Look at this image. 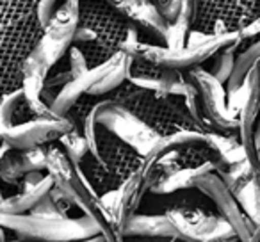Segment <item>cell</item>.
I'll return each instance as SVG.
<instances>
[{"mask_svg":"<svg viewBox=\"0 0 260 242\" xmlns=\"http://www.w3.org/2000/svg\"><path fill=\"white\" fill-rule=\"evenodd\" d=\"M70 128H73V125L66 116H34L32 119H29L25 123L9 128L4 134V139L9 143L11 148L27 150L57 141Z\"/></svg>","mask_w":260,"mask_h":242,"instance_id":"7c38bea8","label":"cell"},{"mask_svg":"<svg viewBox=\"0 0 260 242\" xmlns=\"http://www.w3.org/2000/svg\"><path fill=\"white\" fill-rule=\"evenodd\" d=\"M194 189L202 192L203 196H207L216 205L217 212L234 226L239 240H251L253 231H255V224L244 214V210L241 209L235 196L224 185V182L216 173V169L200 175L194 180Z\"/></svg>","mask_w":260,"mask_h":242,"instance_id":"30bf717a","label":"cell"},{"mask_svg":"<svg viewBox=\"0 0 260 242\" xmlns=\"http://www.w3.org/2000/svg\"><path fill=\"white\" fill-rule=\"evenodd\" d=\"M107 2L141 30L146 43H164L170 23L153 4V0H107Z\"/></svg>","mask_w":260,"mask_h":242,"instance_id":"4fadbf2b","label":"cell"},{"mask_svg":"<svg viewBox=\"0 0 260 242\" xmlns=\"http://www.w3.org/2000/svg\"><path fill=\"white\" fill-rule=\"evenodd\" d=\"M237 43L226 45V47L219 48L216 54H212L205 62L202 64V68H205L212 77H216L219 82L226 84L230 79L232 72L235 66V55H237Z\"/></svg>","mask_w":260,"mask_h":242,"instance_id":"2e32d148","label":"cell"},{"mask_svg":"<svg viewBox=\"0 0 260 242\" xmlns=\"http://www.w3.org/2000/svg\"><path fill=\"white\" fill-rule=\"evenodd\" d=\"M40 0H0V94L22 87V68L45 29Z\"/></svg>","mask_w":260,"mask_h":242,"instance_id":"7a4b0ae2","label":"cell"},{"mask_svg":"<svg viewBox=\"0 0 260 242\" xmlns=\"http://www.w3.org/2000/svg\"><path fill=\"white\" fill-rule=\"evenodd\" d=\"M123 237H141V238H160V240H177L173 224L170 223L166 214H138L126 221L121 231Z\"/></svg>","mask_w":260,"mask_h":242,"instance_id":"9a60e30c","label":"cell"},{"mask_svg":"<svg viewBox=\"0 0 260 242\" xmlns=\"http://www.w3.org/2000/svg\"><path fill=\"white\" fill-rule=\"evenodd\" d=\"M25 173L27 171L25 166H23L20 150L9 148L4 155L0 157V180H2V184L18 187V184L25 177Z\"/></svg>","mask_w":260,"mask_h":242,"instance_id":"ac0fdd59","label":"cell"},{"mask_svg":"<svg viewBox=\"0 0 260 242\" xmlns=\"http://www.w3.org/2000/svg\"><path fill=\"white\" fill-rule=\"evenodd\" d=\"M173 224L177 240L185 242H223L239 240L234 226L219 212L196 203H175L166 210Z\"/></svg>","mask_w":260,"mask_h":242,"instance_id":"52a82bcc","label":"cell"},{"mask_svg":"<svg viewBox=\"0 0 260 242\" xmlns=\"http://www.w3.org/2000/svg\"><path fill=\"white\" fill-rule=\"evenodd\" d=\"M54 187V178L47 169L29 171L11 196L0 198V212L25 214L38 205Z\"/></svg>","mask_w":260,"mask_h":242,"instance_id":"5bb4252c","label":"cell"},{"mask_svg":"<svg viewBox=\"0 0 260 242\" xmlns=\"http://www.w3.org/2000/svg\"><path fill=\"white\" fill-rule=\"evenodd\" d=\"M0 226H4L6 231H13L15 238H22V240L70 242L102 235L100 224L84 212L77 217L43 216V214L32 212H0Z\"/></svg>","mask_w":260,"mask_h":242,"instance_id":"277c9868","label":"cell"},{"mask_svg":"<svg viewBox=\"0 0 260 242\" xmlns=\"http://www.w3.org/2000/svg\"><path fill=\"white\" fill-rule=\"evenodd\" d=\"M57 143L61 145V148L64 150V153L70 157V160H72L73 164H79L80 160L84 159V155L91 150L89 141H87V137L84 135V132L75 127L70 128L68 132H64V134L57 139Z\"/></svg>","mask_w":260,"mask_h":242,"instance_id":"d6986e66","label":"cell"},{"mask_svg":"<svg viewBox=\"0 0 260 242\" xmlns=\"http://www.w3.org/2000/svg\"><path fill=\"white\" fill-rule=\"evenodd\" d=\"M93 119L94 123L105 127L143 157L152 152L160 139V135L143 119L109 96L96 101L93 107Z\"/></svg>","mask_w":260,"mask_h":242,"instance_id":"ba28073f","label":"cell"},{"mask_svg":"<svg viewBox=\"0 0 260 242\" xmlns=\"http://www.w3.org/2000/svg\"><path fill=\"white\" fill-rule=\"evenodd\" d=\"M217 175L221 177V180L224 182L228 189L232 191V194L235 196V192H239L249 180H251L253 173H255V167L251 166L248 159L237 160V162L230 164L228 167L221 171H216Z\"/></svg>","mask_w":260,"mask_h":242,"instance_id":"e0dca14e","label":"cell"},{"mask_svg":"<svg viewBox=\"0 0 260 242\" xmlns=\"http://www.w3.org/2000/svg\"><path fill=\"white\" fill-rule=\"evenodd\" d=\"M168 23L175 22H189L191 23L192 0H153Z\"/></svg>","mask_w":260,"mask_h":242,"instance_id":"ffe728a7","label":"cell"},{"mask_svg":"<svg viewBox=\"0 0 260 242\" xmlns=\"http://www.w3.org/2000/svg\"><path fill=\"white\" fill-rule=\"evenodd\" d=\"M185 75L189 77V80L194 84L200 93L205 123L212 130L221 132V134L239 135L237 112L228 103V94L226 89H224V84L219 82L216 77H212L202 66L187 70Z\"/></svg>","mask_w":260,"mask_h":242,"instance_id":"9c48e42d","label":"cell"},{"mask_svg":"<svg viewBox=\"0 0 260 242\" xmlns=\"http://www.w3.org/2000/svg\"><path fill=\"white\" fill-rule=\"evenodd\" d=\"M109 98L125 105L148 127H152L160 137L185 128H200L185 107L184 96H159L153 91L125 80L109 94Z\"/></svg>","mask_w":260,"mask_h":242,"instance_id":"3957f363","label":"cell"},{"mask_svg":"<svg viewBox=\"0 0 260 242\" xmlns=\"http://www.w3.org/2000/svg\"><path fill=\"white\" fill-rule=\"evenodd\" d=\"M130 41L145 38L107 0H79V23L72 45L84 55L87 68L105 62Z\"/></svg>","mask_w":260,"mask_h":242,"instance_id":"6da1fadb","label":"cell"},{"mask_svg":"<svg viewBox=\"0 0 260 242\" xmlns=\"http://www.w3.org/2000/svg\"><path fill=\"white\" fill-rule=\"evenodd\" d=\"M62 4H64V0H40L38 2V18H40L43 29L50 23V20L54 18Z\"/></svg>","mask_w":260,"mask_h":242,"instance_id":"44dd1931","label":"cell"},{"mask_svg":"<svg viewBox=\"0 0 260 242\" xmlns=\"http://www.w3.org/2000/svg\"><path fill=\"white\" fill-rule=\"evenodd\" d=\"M128 62L130 55L125 50H119L105 62L86 70L79 77H73L50 103L52 112L64 116L80 96L107 98L116 87L126 80Z\"/></svg>","mask_w":260,"mask_h":242,"instance_id":"5b68a950","label":"cell"},{"mask_svg":"<svg viewBox=\"0 0 260 242\" xmlns=\"http://www.w3.org/2000/svg\"><path fill=\"white\" fill-rule=\"evenodd\" d=\"M260 16V0H192L191 29L207 36L237 32Z\"/></svg>","mask_w":260,"mask_h":242,"instance_id":"8992f818","label":"cell"},{"mask_svg":"<svg viewBox=\"0 0 260 242\" xmlns=\"http://www.w3.org/2000/svg\"><path fill=\"white\" fill-rule=\"evenodd\" d=\"M126 80L159 96H184L187 91V75L182 70L166 68L139 55H130Z\"/></svg>","mask_w":260,"mask_h":242,"instance_id":"8fae6325","label":"cell"},{"mask_svg":"<svg viewBox=\"0 0 260 242\" xmlns=\"http://www.w3.org/2000/svg\"><path fill=\"white\" fill-rule=\"evenodd\" d=\"M9 148H11V146H9V143H8V141H6V139H4V135L0 134V157L4 155V153L8 152Z\"/></svg>","mask_w":260,"mask_h":242,"instance_id":"7402d4cb","label":"cell"}]
</instances>
